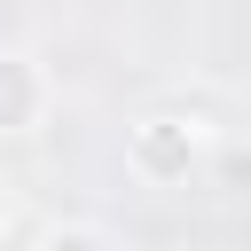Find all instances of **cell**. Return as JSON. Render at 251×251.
Masks as SVG:
<instances>
[{"label":"cell","instance_id":"4","mask_svg":"<svg viewBox=\"0 0 251 251\" xmlns=\"http://www.w3.org/2000/svg\"><path fill=\"white\" fill-rule=\"evenodd\" d=\"M204 173H212V180H220V188H235V196H251V149H227V141H220V149H212V165H204Z\"/></svg>","mask_w":251,"mask_h":251},{"label":"cell","instance_id":"1","mask_svg":"<svg viewBox=\"0 0 251 251\" xmlns=\"http://www.w3.org/2000/svg\"><path fill=\"white\" fill-rule=\"evenodd\" d=\"M212 149H220V126H212L204 110H149V118L126 126V173H133L141 188H180V180H196V173L212 165Z\"/></svg>","mask_w":251,"mask_h":251},{"label":"cell","instance_id":"5","mask_svg":"<svg viewBox=\"0 0 251 251\" xmlns=\"http://www.w3.org/2000/svg\"><path fill=\"white\" fill-rule=\"evenodd\" d=\"M0 235H8V196H0Z\"/></svg>","mask_w":251,"mask_h":251},{"label":"cell","instance_id":"2","mask_svg":"<svg viewBox=\"0 0 251 251\" xmlns=\"http://www.w3.org/2000/svg\"><path fill=\"white\" fill-rule=\"evenodd\" d=\"M47 110H55V78L39 71V55L0 47V141L39 133V126H47Z\"/></svg>","mask_w":251,"mask_h":251},{"label":"cell","instance_id":"3","mask_svg":"<svg viewBox=\"0 0 251 251\" xmlns=\"http://www.w3.org/2000/svg\"><path fill=\"white\" fill-rule=\"evenodd\" d=\"M31 251H118V235L102 220H55V227H39Z\"/></svg>","mask_w":251,"mask_h":251}]
</instances>
